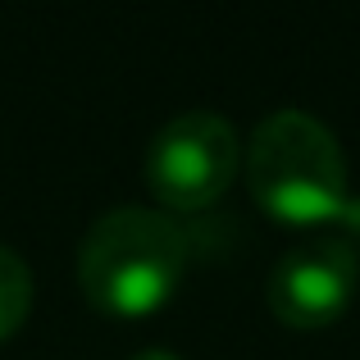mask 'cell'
Returning a JSON list of instances; mask_svg holds the SVG:
<instances>
[{"mask_svg": "<svg viewBox=\"0 0 360 360\" xmlns=\"http://www.w3.org/2000/svg\"><path fill=\"white\" fill-rule=\"evenodd\" d=\"M242 169V137L214 110H183L150 137L141 178L150 196L174 210H205L233 187Z\"/></svg>", "mask_w": 360, "mask_h": 360, "instance_id": "3", "label": "cell"}, {"mask_svg": "<svg viewBox=\"0 0 360 360\" xmlns=\"http://www.w3.org/2000/svg\"><path fill=\"white\" fill-rule=\"evenodd\" d=\"M246 187L283 224L360 229V196L352 192L342 141L310 110H274L246 141Z\"/></svg>", "mask_w": 360, "mask_h": 360, "instance_id": "1", "label": "cell"}, {"mask_svg": "<svg viewBox=\"0 0 360 360\" xmlns=\"http://www.w3.org/2000/svg\"><path fill=\"white\" fill-rule=\"evenodd\" d=\"M192 260V238L169 210L115 205L87 229L78 246V283L96 310L137 319L178 292Z\"/></svg>", "mask_w": 360, "mask_h": 360, "instance_id": "2", "label": "cell"}, {"mask_svg": "<svg viewBox=\"0 0 360 360\" xmlns=\"http://www.w3.org/2000/svg\"><path fill=\"white\" fill-rule=\"evenodd\" d=\"M32 310V269L14 246H0V342L18 333Z\"/></svg>", "mask_w": 360, "mask_h": 360, "instance_id": "5", "label": "cell"}, {"mask_svg": "<svg viewBox=\"0 0 360 360\" xmlns=\"http://www.w3.org/2000/svg\"><path fill=\"white\" fill-rule=\"evenodd\" d=\"M128 360H183V356L169 352V347H141V352H132Z\"/></svg>", "mask_w": 360, "mask_h": 360, "instance_id": "6", "label": "cell"}, {"mask_svg": "<svg viewBox=\"0 0 360 360\" xmlns=\"http://www.w3.org/2000/svg\"><path fill=\"white\" fill-rule=\"evenodd\" d=\"M360 288V251L347 238H306L269 269L264 297L288 328H324L352 306Z\"/></svg>", "mask_w": 360, "mask_h": 360, "instance_id": "4", "label": "cell"}]
</instances>
